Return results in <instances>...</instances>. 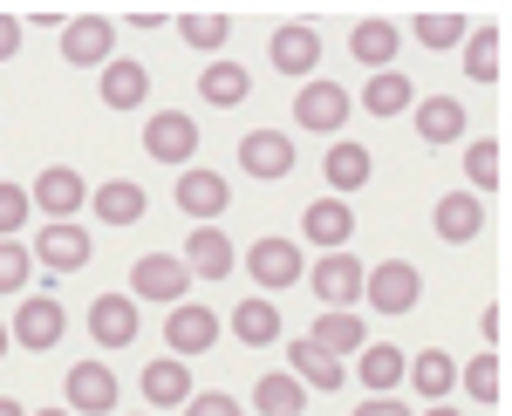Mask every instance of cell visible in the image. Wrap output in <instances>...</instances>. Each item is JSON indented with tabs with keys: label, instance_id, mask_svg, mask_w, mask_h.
<instances>
[{
	"label": "cell",
	"instance_id": "37",
	"mask_svg": "<svg viewBox=\"0 0 512 416\" xmlns=\"http://www.w3.org/2000/svg\"><path fill=\"white\" fill-rule=\"evenodd\" d=\"M458 389H465L472 403H499V355H492V348L472 355V362H465V376H458Z\"/></svg>",
	"mask_w": 512,
	"mask_h": 416
},
{
	"label": "cell",
	"instance_id": "44",
	"mask_svg": "<svg viewBox=\"0 0 512 416\" xmlns=\"http://www.w3.org/2000/svg\"><path fill=\"white\" fill-rule=\"evenodd\" d=\"M424 416H465V410H458V403H431Z\"/></svg>",
	"mask_w": 512,
	"mask_h": 416
},
{
	"label": "cell",
	"instance_id": "2",
	"mask_svg": "<svg viewBox=\"0 0 512 416\" xmlns=\"http://www.w3.org/2000/svg\"><path fill=\"white\" fill-rule=\"evenodd\" d=\"M62 328H69V314H62V301H55V294H21L14 321H7V335L21 341L28 355L55 348V341H62Z\"/></svg>",
	"mask_w": 512,
	"mask_h": 416
},
{
	"label": "cell",
	"instance_id": "17",
	"mask_svg": "<svg viewBox=\"0 0 512 416\" xmlns=\"http://www.w3.org/2000/svg\"><path fill=\"white\" fill-rule=\"evenodd\" d=\"M82 198H89V185H82L69 164H48V171L35 178V191H28V205H41L48 219H76V205H82Z\"/></svg>",
	"mask_w": 512,
	"mask_h": 416
},
{
	"label": "cell",
	"instance_id": "47",
	"mask_svg": "<svg viewBox=\"0 0 512 416\" xmlns=\"http://www.w3.org/2000/svg\"><path fill=\"white\" fill-rule=\"evenodd\" d=\"M35 416H69V410H35Z\"/></svg>",
	"mask_w": 512,
	"mask_h": 416
},
{
	"label": "cell",
	"instance_id": "19",
	"mask_svg": "<svg viewBox=\"0 0 512 416\" xmlns=\"http://www.w3.org/2000/svg\"><path fill=\"white\" fill-rule=\"evenodd\" d=\"M185 273H192V280H226V273H233V239L219 226H198L192 239H185Z\"/></svg>",
	"mask_w": 512,
	"mask_h": 416
},
{
	"label": "cell",
	"instance_id": "40",
	"mask_svg": "<svg viewBox=\"0 0 512 416\" xmlns=\"http://www.w3.org/2000/svg\"><path fill=\"white\" fill-rule=\"evenodd\" d=\"M28 191L21 185H0V239H21V226H28Z\"/></svg>",
	"mask_w": 512,
	"mask_h": 416
},
{
	"label": "cell",
	"instance_id": "29",
	"mask_svg": "<svg viewBox=\"0 0 512 416\" xmlns=\"http://www.w3.org/2000/svg\"><path fill=\"white\" fill-rule=\"evenodd\" d=\"M287 355H294V369H287V376L301 382V389H342V362H335L328 348H315V341H294Z\"/></svg>",
	"mask_w": 512,
	"mask_h": 416
},
{
	"label": "cell",
	"instance_id": "25",
	"mask_svg": "<svg viewBox=\"0 0 512 416\" xmlns=\"http://www.w3.org/2000/svg\"><path fill=\"white\" fill-rule=\"evenodd\" d=\"M362 110H369V116L417 110V82L403 76V69H376V76H369V89H362Z\"/></svg>",
	"mask_w": 512,
	"mask_h": 416
},
{
	"label": "cell",
	"instance_id": "23",
	"mask_svg": "<svg viewBox=\"0 0 512 416\" xmlns=\"http://www.w3.org/2000/svg\"><path fill=\"white\" fill-rule=\"evenodd\" d=\"M403 376H410V389H417L424 403H451V389H458V362H451L444 348H424Z\"/></svg>",
	"mask_w": 512,
	"mask_h": 416
},
{
	"label": "cell",
	"instance_id": "28",
	"mask_svg": "<svg viewBox=\"0 0 512 416\" xmlns=\"http://www.w3.org/2000/svg\"><path fill=\"white\" fill-rule=\"evenodd\" d=\"M144 205H151V198H144L137 178H117V185L96 191V219H103V226H137V219H144Z\"/></svg>",
	"mask_w": 512,
	"mask_h": 416
},
{
	"label": "cell",
	"instance_id": "21",
	"mask_svg": "<svg viewBox=\"0 0 512 416\" xmlns=\"http://www.w3.org/2000/svg\"><path fill=\"white\" fill-rule=\"evenodd\" d=\"M144 403H158V410H185L192 403V369L178 362V355H164L144 369Z\"/></svg>",
	"mask_w": 512,
	"mask_h": 416
},
{
	"label": "cell",
	"instance_id": "3",
	"mask_svg": "<svg viewBox=\"0 0 512 416\" xmlns=\"http://www.w3.org/2000/svg\"><path fill=\"white\" fill-rule=\"evenodd\" d=\"M239 171L274 185V178H294V137L287 130H246L239 137Z\"/></svg>",
	"mask_w": 512,
	"mask_h": 416
},
{
	"label": "cell",
	"instance_id": "10",
	"mask_svg": "<svg viewBox=\"0 0 512 416\" xmlns=\"http://www.w3.org/2000/svg\"><path fill=\"white\" fill-rule=\"evenodd\" d=\"M294 123L301 130H342L349 123V89L342 82H301V96H294Z\"/></svg>",
	"mask_w": 512,
	"mask_h": 416
},
{
	"label": "cell",
	"instance_id": "31",
	"mask_svg": "<svg viewBox=\"0 0 512 416\" xmlns=\"http://www.w3.org/2000/svg\"><path fill=\"white\" fill-rule=\"evenodd\" d=\"M301 403H308V389L287 376V369H274V376L253 382V410L260 416H301Z\"/></svg>",
	"mask_w": 512,
	"mask_h": 416
},
{
	"label": "cell",
	"instance_id": "5",
	"mask_svg": "<svg viewBox=\"0 0 512 416\" xmlns=\"http://www.w3.org/2000/svg\"><path fill=\"white\" fill-rule=\"evenodd\" d=\"M246 273H253L267 294H280V287H294V280L308 273V260H301L294 239H253V246H246Z\"/></svg>",
	"mask_w": 512,
	"mask_h": 416
},
{
	"label": "cell",
	"instance_id": "27",
	"mask_svg": "<svg viewBox=\"0 0 512 416\" xmlns=\"http://www.w3.org/2000/svg\"><path fill=\"white\" fill-rule=\"evenodd\" d=\"M151 96V69L144 62H103V103L110 110H137Z\"/></svg>",
	"mask_w": 512,
	"mask_h": 416
},
{
	"label": "cell",
	"instance_id": "45",
	"mask_svg": "<svg viewBox=\"0 0 512 416\" xmlns=\"http://www.w3.org/2000/svg\"><path fill=\"white\" fill-rule=\"evenodd\" d=\"M7 341H14V335H7V321H0V355H7Z\"/></svg>",
	"mask_w": 512,
	"mask_h": 416
},
{
	"label": "cell",
	"instance_id": "38",
	"mask_svg": "<svg viewBox=\"0 0 512 416\" xmlns=\"http://www.w3.org/2000/svg\"><path fill=\"white\" fill-rule=\"evenodd\" d=\"M178 28H185V41H192V48H205V55H219V48H226V35H233V21H226V14H185Z\"/></svg>",
	"mask_w": 512,
	"mask_h": 416
},
{
	"label": "cell",
	"instance_id": "4",
	"mask_svg": "<svg viewBox=\"0 0 512 416\" xmlns=\"http://www.w3.org/2000/svg\"><path fill=\"white\" fill-rule=\"evenodd\" d=\"M362 273H369V266L355 260V253H328V260L308 273V280H315V301L328 307V314H355V301H362Z\"/></svg>",
	"mask_w": 512,
	"mask_h": 416
},
{
	"label": "cell",
	"instance_id": "6",
	"mask_svg": "<svg viewBox=\"0 0 512 416\" xmlns=\"http://www.w3.org/2000/svg\"><path fill=\"white\" fill-rule=\"evenodd\" d=\"M110 41H117V21L76 14V21H62V62L69 69H96V62H110Z\"/></svg>",
	"mask_w": 512,
	"mask_h": 416
},
{
	"label": "cell",
	"instance_id": "46",
	"mask_svg": "<svg viewBox=\"0 0 512 416\" xmlns=\"http://www.w3.org/2000/svg\"><path fill=\"white\" fill-rule=\"evenodd\" d=\"M0 416H21V403H0Z\"/></svg>",
	"mask_w": 512,
	"mask_h": 416
},
{
	"label": "cell",
	"instance_id": "14",
	"mask_svg": "<svg viewBox=\"0 0 512 416\" xmlns=\"http://www.w3.org/2000/svg\"><path fill=\"white\" fill-rule=\"evenodd\" d=\"M301 239H315V246H328V253H342V246L355 239L349 198H315V205L301 212Z\"/></svg>",
	"mask_w": 512,
	"mask_h": 416
},
{
	"label": "cell",
	"instance_id": "41",
	"mask_svg": "<svg viewBox=\"0 0 512 416\" xmlns=\"http://www.w3.org/2000/svg\"><path fill=\"white\" fill-rule=\"evenodd\" d=\"M185 416H246V410H239V396H226V389H192Z\"/></svg>",
	"mask_w": 512,
	"mask_h": 416
},
{
	"label": "cell",
	"instance_id": "43",
	"mask_svg": "<svg viewBox=\"0 0 512 416\" xmlns=\"http://www.w3.org/2000/svg\"><path fill=\"white\" fill-rule=\"evenodd\" d=\"M21 28H28V21H14V14H0V62H7V55L21 48Z\"/></svg>",
	"mask_w": 512,
	"mask_h": 416
},
{
	"label": "cell",
	"instance_id": "24",
	"mask_svg": "<svg viewBox=\"0 0 512 416\" xmlns=\"http://www.w3.org/2000/svg\"><path fill=\"white\" fill-rule=\"evenodd\" d=\"M396 41H403L396 21H355V28H349V55L362 62V69H390V62H396Z\"/></svg>",
	"mask_w": 512,
	"mask_h": 416
},
{
	"label": "cell",
	"instance_id": "26",
	"mask_svg": "<svg viewBox=\"0 0 512 416\" xmlns=\"http://www.w3.org/2000/svg\"><path fill=\"white\" fill-rule=\"evenodd\" d=\"M355 376H362V389H369V396H390L396 382H403V348H390V341H362Z\"/></svg>",
	"mask_w": 512,
	"mask_h": 416
},
{
	"label": "cell",
	"instance_id": "13",
	"mask_svg": "<svg viewBox=\"0 0 512 416\" xmlns=\"http://www.w3.org/2000/svg\"><path fill=\"white\" fill-rule=\"evenodd\" d=\"M62 396L76 403V416H110L117 410V376H110L103 362H76L69 382H62Z\"/></svg>",
	"mask_w": 512,
	"mask_h": 416
},
{
	"label": "cell",
	"instance_id": "20",
	"mask_svg": "<svg viewBox=\"0 0 512 416\" xmlns=\"http://www.w3.org/2000/svg\"><path fill=\"white\" fill-rule=\"evenodd\" d=\"M465 123H472V116H465L458 96H424V103H417V137H424V144H458Z\"/></svg>",
	"mask_w": 512,
	"mask_h": 416
},
{
	"label": "cell",
	"instance_id": "1",
	"mask_svg": "<svg viewBox=\"0 0 512 416\" xmlns=\"http://www.w3.org/2000/svg\"><path fill=\"white\" fill-rule=\"evenodd\" d=\"M417 294H424V273H417L410 260H383V266L362 273V301L376 307V314H410Z\"/></svg>",
	"mask_w": 512,
	"mask_h": 416
},
{
	"label": "cell",
	"instance_id": "42",
	"mask_svg": "<svg viewBox=\"0 0 512 416\" xmlns=\"http://www.w3.org/2000/svg\"><path fill=\"white\" fill-rule=\"evenodd\" d=\"M355 416H410V403H396V396H369V403H355Z\"/></svg>",
	"mask_w": 512,
	"mask_h": 416
},
{
	"label": "cell",
	"instance_id": "36",
	"mask_svg": "<svg viewBox=\"0 0 512 416\" xmlns=\"http://www.w3.org/2000/svg\"><path fill=\"white\" fill-rule=\"evenodd\" d=\"M28 280H35V253L21 239H0V294H28Z\"/></svg>",
	"mask_w": 512,
	"mask_h": 416
},
{
	"label": "cell",
	"instance_id": "9",
	"mask_svg": "<svg viewBox=\"0 0 512 416\" xmlns=\"http://www.w3.org/2000/svg\"><path fill=\"white\" fill-rule=\"evenodd\" d=\"M226 205H233V185H226L219 171H205V164H185V178H178V212H192L198 226H212Z\"/></svg>",
	"mask_w": 512,
	"mask_h": 416
},
{
	"label": "cell",
	"instance_id": "16",
	"mask_svg": "<svg viewBox=\"0 0 512 416\" xmlns=\"http://www.w3.org/2000/svg\"><path fill=\"white\" fill-rule=\"evenodd\" d=\"M431 226L444 246H465V239H478L485 232V198H472V191H451V198H437Z\"/></svg>",
	"mask_w": 512,
	"mask_h": 416
},
{
	"label": "cell",
	"instance_id": "32",
	"mask_svg": "<svg viewBox=\"0 0 512 416\" xmlns=\"http://www.w3.org/2000/svg\"><path fill=\"white\" fill-rule=\"evenodd\" d=\"M233 335L246 341V348H267V341L280 335V307L274 301H239L233 307Z\"/></svg>",
	"mask_w": 512,
	"mask_h": 416
},
{
	"label": "cell",
	"instance_id": "33",
	"mask_svg": "<svg viewBox=\"0 0 512 416\" xmlns=\"http://www.w3.org/2000/svg\"><path fill=\"white\" fill-rule=\"evenodd\" d=\"M465 76L499 82V28H492V21H478L472 35H465Z\"/></svg>",
	"mask_w": 512,
	"mask_h": 416
},
{
	"label": "cell",
	"instance_id": "11",
	"mask_svg": "<svg viewBox=\"0 0 512 416\" xmlns=\"http://www.w3.org/2000/svg\"><path fill=\"white\" fill-rule=\"evenodd\" d=\"M185 287H192V273H185V260H171V253H144L137 260V273H130V294H144V301H185Z\"/></svg>",
	"mask_w": 512,
	"mask_h": 416
},
{
	"label": "cell",
	"instance_id": "30",
	"mask_svg": "<svg viewBox=\"0 0 512 416\" xmlns=\"http://www.w3.org/2000/svg\"><path fill=\"white\" fill-rule=\"evenodd\" d=\"M369 171H376V164H369L362 144H328V157H321V178L342 191V198H349L355 185H369Z\"/></svg>",
	"mask_w": 512,
	"mask_h": 416
},
{
	"label": "cell",
	"instance_id": "18",
	"mask_svg": "<svg viewBox=\"0 0 512 416\" xmlns=\"http://www.w3.org/2000/svg\"><path fill=\"white\" fill-rule=\"evenodd\" d=\"M89 335L103 341V348H130V341H137V301H130V294H96Z\"/></svg>",
	"mask_w": 512,
	"mask_h": 416
},
{
	"label": "cell",
	"instance_id": "12",
	"mask_svg": "<svg viewBox=\"0 0 512 416\" xmlns=\"http://www.w3.org/2000/svg\"><path fill=\"white\" fill-rule=\"evenodd\" d=\"M267 55H274L280 76H315V62H321V35L308 28V21H280L274 41H267Z\"/></svg>",
	"mask_w": 512,
	"mask_h": 416
},
{
	"label": "cell",
	"instance_id": "22",
	"mask_svg": "<svg viewBox=\"0 0 512 416\" xmlns=\"http://www.w3.org/2000/svg\"><path fill=\"white\" fill-rule=\"evenodd\" d=\"M198 96H205L212 110H239V103L253 96V76H246V62H205V76H198Z\"/></svg>",
	"mask_w": 512,
	"mask_h": 416
},
{
	"label": "cell",
	"instance_id": "39",
	"mask_svg": "<svg viewBox=\"0 0 512 416\" xmlns=\"http://www.w3.org/2000/svg\"><path fill=\"white\" fill-rule=\"evenodd\" d=\"M465 178H472V198L499 185V144H492V137H478L472 151H465Z\"/></svg>",
	"mask_w": 512,
	"mask_h": 416
},
{
	"label": "cell",
	"instance_id": "8",
	"mask_svg": "<svg viewBox=\"0 0 512 416\" xmlns=\"http://www.w3.org/2000/svg\"><path fill=\"white\" fill-rule=\"evenodd\" d=\"M144 151L158 157V164H192L198 151V123L185 110H158L151 123H144Z\"/></svg>",
	"mask_w": 512,
	"mask_h": 416
},
{
	"label": "cell",
	"instance_id": "35",
	"mask_svg": "<svg viewBox=\"0 0 512 416\" xmlns=\"http://www.w3.org/2000/svg\"><path fill=\"white\" fill-rule=\"evenodd\" d=\"M410 28H417V41H424V48H458V41L472 35V21H465V14H451V7H431V14H417Z\"/></svg>",
	"mask_w": 512,
	"mask_h": 416
},
{
	"label": "cell",
	"instance_id": "34",
	"mask_svg": "<svg viewBox=\"0 0 512 416\" xmlns=\"http://www.w3.org/2000/svg\"><path fill=\"white\" fill-rule=\"evenodd\" d=\"M308 341H315V348H328V355L342 362V355H349V348H362L369 335H362V314H321Z\"/></svg>",
	"mask_w": 512,
	"mask_h": 416
},
{
	"label": "cell",
	"instance_id": "15",
	"mask_svg": "<svg viewBox=\"0 0 512 416\" xmlns=\"http://www.w3.org/2000/svg\"><path fill=\"white\" fill-rule=\"evenodd\" d=\"M28 253H35L41 266H55V273H76V266H89V232H82L76 219H55Z\"/></svg>",
	"mask_w": 512,
	"mask_h": 416
},
{
	"label": "cell",
	"instance_id": "7",
	"mask_svg": "<svg viewBox=\"0 0 512 416\" xmlns=\"http://www.w3.org/2000/svg\"><path fill=\"white\" fill-rule=\"evenodd\" d=\"M164 341L178 348V362H192V355H205L212 341H219V314L198 301H178L171 314H164Z\"/></svg>",
	"mask_w": 512,
	"mask_h": 416
}]
</instances>
